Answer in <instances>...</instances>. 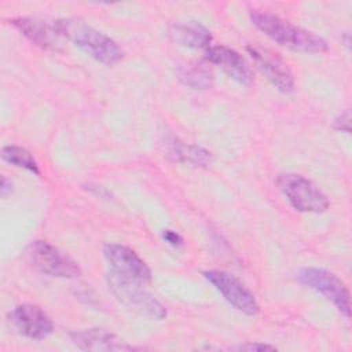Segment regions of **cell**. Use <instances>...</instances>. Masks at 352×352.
I'll return each instance as SVG.
<instances>
[{"label":"cell","mask_w":352,"mask_h":352,"mask_svg":"<svg viewBox=\"0 0 352 352\" xmlns=\"http://www.w3.org/2000/svg\"><path fill=\"white\" fill-rule=\"evenodd\" d=\"M249 16L257 29L283 47L301 52H323L329 48L326 40L320 36L298 28L278 15L260 10H250Z\"/></svg>","instance_id":"cell-1"},{"label":"cell","mask_w":352,"mask_h":352,"mask_svg":"<svg viewBox=\"0 0 352 352\" xmlns=\"http://www.w3.org/2000/svg\"><path fill=\"white\" fill-rule=\"evenodd\" d=\"M55 26L62 37L73 41L98 62L111 65L124 56L122 50L113 38L78 19H59Z\"/></svg>","instance_id":"cell-2"},{"label":"cell","mask_w":352,"mask_h":352,"mask_svg":"<svg viewBox=\"0 0 352 352\" xmlns=\"http://www.w3.org/2000/svg\"><path fill=\"white\" fill-rule=\"evenodd\" d=\"M107 283L116 298L133 314L148 320H162L166 318V308L144 290L140 282L111 270L107 274Z\"/></svg>","instance_id":"cell-3"},{"label":"cell","mask_w":352,"mask_h":352,"mask_svg":"<svg viewBox=\"0 0 352 352\" xmlns=\"http://www.w3.org/2000/svg\"><path fill=\"white\" fill-rule=\"evenodd\" d=\"M276 186L289 204L298 212L323 213L329 208L326 194L309 179L297 173H280Z\"/></svg>","instance_id":"cell-4"},{"label":"cell","mask_w":352,"mask_h":352,"mask_svg":"<svg viewBox=\"0 0 352 352\" xmlns=\"http://www.w3.org/2000/svg\"><path fill=\"white\" fill-rule=\"evenodd\" d=\"M300 283L318 292L324 298L331 301L336 308L346 318L351 316L349 292L344 282L333 272L323 268H302L297 274Z\"/></svg>","instance_id":"cell-5"},{"label":"cell","mask_w":352,"mask_h":352,"mask_svg":"<svg viewBox=\"0 0 352 352\" xmlns=\"http://www.w3.org/2000/svg\"><path fill=\"white\" fill-rule=\"evenodd\" d=\"M32 264L43 274L56 278H77L81 275L78 264L45 241H34L28 250Z\"/></svg>","instance_id":"cell-6"},{"label":"cell","mask_w":352,"mask_h":352,"mask_svg":"<svg viewBox=\"0 0 352 352\" xmlns=\"http://www.w3.org/2000/svg\"><path fill=\"white\" fill-rule=\"evenodd\" d=\"M204 276L224 297V300L239 312L250 316L258 312L260 308L254 296L232 274L220 270H209L204 272Z\"/></svg>","instance_id":"cell-7"},{"label":"cell","mask_w":352,"mask_h":352,"mask_svg":"<svg viewBox=\"0 0 352 352\" xmlns=\"http://www.w3.org/2000/svg\"><path fill=\"white\" fill-rule=\"evenodd\" d=\"M246 50L260 72L267 77L268 81H271V84L278 91L283 94H289L293 91L294 77L287 65L276 54L257 44H250L246 47Z\"/></svg>","instance_id":"cell-8"},{"label":"cell","mask_w":352,"mask_h":352,"mask_svg":"<svg viewBox=\"0 0 352 352\" xmlns=\"http://www.w3.org/2000/svg\"><path fill=\"white\" fill-rule=\"evenodd\" d=\"M103 254L113 271L117 274L135 279L140 283L151 280V271L148 265L128 246L120 243H106Z\"/></svg>","instance_id":"cell-9"},{"label":"cell","mask_w":352,"mask_h":352,"mask_svg":"<svg viewBox=\"0 0 352 352\" xmlns=\"http://www.w3.org/2000/svg\"><path fill=\"white\" fill-rule=\"evenodd\" d=\"M10 322L25 337L44 340L54 330L50 316L34 304H19L10 312Z\"/></svg>","instance_id":"cell-10"},{"label":"cell","mask_w":352,"mask_h":352,"mask_svg":"<svg viewBox=\"0 0 352 352\" xmlns=\"http://www.w3.org/2000/svg\"><path fill=\"white\" fill-rule=\"evenodd\" d=\"M205 59L219 66L232 80L242 85L253 82V72L248 60L235 50L226 45H209L205 51Z\"/></svg>","instance_id":"cell-11"},{"label":"cell","mask_w":352,"mask_h":352,"mask_svg":"<svg viewBox=\"0 0 352 352\" xmlns=\"http://www.w3.org/2000/svg\"><path fill=\"white\" fill-rule=\"evenodd\" d=\"M72 341L82 351H133L126 341L106 329H85L70 333Z\"/></svg>","instance_id":"cell-12"},{"label":"cell","mask_w":352,"mask_h":352,"mask_svg":"<svg viewBox=\"0 0 352 352\" xmlns=\"http://www.w3.org/2000/svg\"><path fill=\"white\" fill-rule=\"evenodd\" d=\"M10 23L16 28L28 40L38 45L43 50H58L59 38L62 37L55 23L48 25L45 21L36 18H14Z\"/></svg>","instance_id":"cell-13"},{"label":"cell","mask_w":352,"mask_h":352,"mask_svg":"<svg viewBox=\"0 0 352 352\" xmlns=\"http://www.w3.org/2000/svg\"><path fill=\"white\" fill-rule=\"evenodd\" d=\"M169 34L179 45L192 50L208 48L212 41L210 32L195 21L173 23L169 29Z\"/></svg>","instance_id":"cell-14"},{"label":"cell","mask_w":352,"mask_h":352,"mask_svg":"<svg viewBox=\"0 0 352 352\" xmlns=\"http://www.w3.org/2000/svg\"><path fill=\"white\" fill-rule=\"evenodd\" d=\"M166 153L169 158L191 166H206L210 162V153L194 144H186L179 140L168 142Z\"/></svg>","instance_id":"cell-15"},{"label":"cell","mask_w":352,"mask_h":352,"mask_svg":"<svg viewBox=\"0 0 352 352\" xmlns=\"http://www.w3.org/2000/svg\"><path fill=\"white\" fill-rule=\"evenodd\" d=\"M179 80L194 89H208L212 85V73L202 63L182 66L177 70Z\"/></svg>","instance_id":"cell-16"},{"label":"cell","mask_w":352,"mask_h":352,"mask_svg":"<svg viewBox=\"0 0 352 352\" xmlns=\"http://www.w3.org/2000/svg\"><path fill=\"white\" fill-rule=\"evenodd\" d=\"M1 158L14 166L23 168L34 175H40L38 165H37L36 160L33 158V155L28 150L19 147V146H14V144L4 146L1 150Z\"/></svg>","instance_id":"cell-17"},{"label":"cell","mask_w":352,"mask_h":352,"mask_svg":"<svg viewBox=\"0 0 352 352\" xmlns=\"http://www.w3.org/2000/svg\"><path fill=\"white\" fill-rule=\"evenodd\" d=\"M231 349H236V351H275L276 348L274 345H268V344H263V342H248V344H242V345H236L232 346Z\"/></svg>","instance_id":"cell-18"},{"label":"cell","mask_w":352,"mask_h":352,"mask_svg":"<svg viewBox=\"0 0 352 352\" xmlns=\"http://www.w3.org/2000/svg\"><path fill=\"white\" fill-rule=\"evenodd\" d=\"M334 128L337 131H341V132H346V133L351 132V114H349V111H345L344 114H341L334 121Z\"/></svg>","instance_id":"cell-19"},{"label":"cell","mask_w":352,"mask_h":352,"mask_svg":"<svg viewBox=\"0 0 352 352\" xmlns=\"http://www.w3.org/2000/svg\"><path fill=\"white\" fill-rule=\"evenodd\" d=\"M162 238H164L169 245H172V246H175V248L183 245V238H182L177 232L172 231V230H165V231L162 232Z\"/></svg>","instance_id":"cell-20"},{"label":"cell","mask_w":352,"mask_h":352,"mask_svg":"<svg viewBox=\"0 0 352 352\" xmlns=\"http://www.w3.org/2000/svg\"><path fill=\"white\" fill-rule=\"evenodd\" d=\"M12 191V183L11 180L7 177V176H1V180H0V194L1 197H7L8 194H11Z\"/></svg>","instance_id":"cell-21"},{"label":"cell","mask_w":352,"mask_h":352,"mask_svg":"<svg viewBox=\"0 0 352 352\" xmlns=\"http://www.w3.org/2000/svg\"><path fill=\"white\" fill-rule=\"evenodd\" d=\"M344 40H345V45L349 48V47H351V37H349V33H345V34H344Z\"/></svg>","instance_id":"cell-22"}]
</instances>
